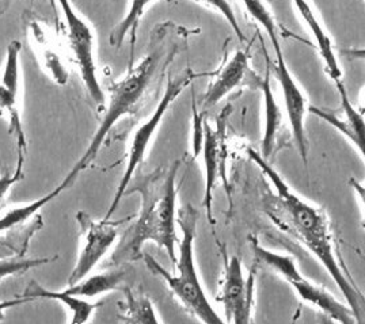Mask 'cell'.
<instances>
[{
    "mask_svg": "<svg viewBox=\"0 0 365 324\" xmlns=\"http://www.w3.org/2000/svg\"><path fill=\"white\" fill-rule=\"evenodd\" d=\"M309 112L311 114L318 115L319 118H322L323 121H326L327 124H330L331 127H336L339 133H342L345 136V139L351 141V144L356 147V150L364 156V142L365 139L360 137L353 127L348 124V121L344 117H338L334 113L326 112L324 109L321 108H314V106H309Z\"/></svg>",
    "mask_w": 365,
    "mask_h": 324,
    "instance_id": "obj_23",
    "label": "cell"
},
{
    "mask_svg": "<svg viewBox=\"0 0 365 324\" xmlns=\"http://www.w3.org/2000/svg\"><path fill=\"white\" fill-rule=\"evenodd\" d=\"M125 271H103L94 276H87L83 280L70 285L64 292L73 296L93 298L114 291H123L127 286Z\"/></svg>",
    "mask_w": 365,
    "mask_h": 324,
    "instance_id": "obj_19",
    "label": "cell"
},
{
    "mask_svg": "<svg viewBox=\"0 0 365 324\" xmlns=\"http://www.w3.org/2000/svg\"><path fill=\"white\" fill-rule=\"evenodd\" d=\"M154 1L156 0H130L127 14L124 15V18L117 23V26L113 28L112 34L109 37V43L113 48H121L128 37H130L132 55H133L141 18L145 13L147 7Z\"/></svg>",
    "mask_w": 365,
    "mask_h": 324,
    "instance_id": "obj_20",
    "label": "cell"
},
{
    "mask_svg": "<svg viewBox=\"0 0 365 324\" xmlns=\"http://www.w3.org/2000/svg\"><path fill=\"white\" fill-rule=\"evenodd\" d=\"M246 151L276 190V196L267 197V211L270 219L318 258L329 276L336 282L359 323H361L359 316H363L364 295L356 288L348 268H345L338 254L337 244L327 214L322 208L309 204L296 194L280 174L272 167L269 160H265L259 152L253 148H247Z\"/></svg>",
    "mask_w": 365,
    "mask_h": 324,
    "instance_id": "obj_1",
    "label": "cell"
},
{
    "mask_svg": "<svg viewBox=\"0 0 365 324\" xmlns=\"http://www.w3.org/2000/svg\"><path fill=\"white\" fill-rule=\"evenodd\" d=\"M267 73H265L264 80L261 82V88L264 93V106H265V129H264L265 132H264L262 148H261L259 155L262 156L265 160H269L276 150L277 136H279V132L282 125V110H281L280 105L274 98V94L272 90L270 63H269L267 55Z\"/></svg>",
    "mask_w": 365,
    "mask_h": 324,
    "instance_id": "obj_18",
    "label": "cell"
},
{
    "mask_svg": "<svg viewBox=\"0 0 365 324\" xmlns=\"http://www.w3.org/2000/svg\"><path fill=\"white\" fill-rule=\"evenodd\" d=\"M204 152V166H205V193L202 205L207 209V217L210 219L211 224H215L213 220V190L216 182L219 181V175L223 174V145H222V136L220 130L217 132L210 127V124L204 122V139H202V148Z\"/></svg>",
    "mask_w": 365,
    "mask_h": 324,
    "instance_id": "obj_14",
    "label": "cell"
},
{
    "mask_svg": "<svg viewBox=\"0 0 365 324\" xmlns=\"http://www.w3.org/2000/svg\"><path fill=\"white\" fill-rule=\"evenodd\" d=\"M246 11L250 14L254 21L261 25L262 28L265 30L270 38V43L273 46L280 43V37H279V30L276 26V21L274 16L272 14V11L269 10L267 4L264 3V0H242Z\"/></svg>",
    "mask_w": 365,
    "mask_h": 324,
    "instance_id": "obj_22",
    "label": "cell"
},
{
    "mask_svg": "<svg viewBox=\"0 0 365 324\" xmlns=\"http://www.w3.org/2000/svg\"><path fill=\"white\" fill-rule=\"evenodd\" d=\"M197 3H202L205 6H210L212 9H215L216 11H219L220 14L225 16V21L230 23L231 28L234 30V33L237 34V37L239 38L240 43H245L246 41V37L242 31V28L239 26L238 19H237V15L235 11L232 10L231 4L228 0H193Z\"/></svg>",
    "mask_w": 365,
    "mask_h": 324,
    "instance_id": "obj_25",
    "label": "cell"
},
{
    "mask_svg": "<svg viewBox=\"0 0 365 324\" xmlns=\"http://www.w3.org/2000/svg\"><path fill=\"white\" fill-rule=\"evenodd\" d=\"M21 52L22 43L18 40L7 45L0 72V117L7 115L9 132L14 135L19 148L25 151L26 140L21 120Z\"/></svg>",
    "mask_w": 365,
    "mask_h": 324,
    "instance_id": "obj_9",
    "label": "cell"
},
{
    "mask_svg": "<svg viewBox=\"0 0 365 324\" xmlns=\"http://www.w3.org/2000/svg\"><path fill=\"white\" fill-rule=\"evenodd\" d=\"M33 300L29 298V297H15L13 300H4V301H0V322L4 320L6 318V310H10V308H14L18 305H24V304H28L31 303Z\"/></svg>",
    "mask_w": 365,
    "mask_h": 324,
    "instance_id": "obj_28",
    "label": "cell"
},
{
    "mask_svg": "<svg viewBox=\"0 0 365 324\" xmlns=\"http://www.w3.org/2000/svg\"><path fill=\"white\" fill-rule=\"evenodd\" d=\"M26 37L31 51L34 52L46 76L51 78L57 85H67L70 72L56 33L43 19L30 16L26 19Z\"/></svg>",
    "mask_w": 365,
    "mask_h": 324,
    "instance_id": "obj_12",
    "label": "cell"
},
{
    "mask_svg": "<svg viewBox=\"0 0 365 324\" xmlns=\"http://www.w3.org/2000/svg\"><path fill=\"white\" fill-rule=\"evenodd\" d=\"M273 49L276 53L274 70L282 91L287 117L292 129V136L295 139L297 151L304 164H307V155H309V141L306 135V114L309 112L307 98L302 91L300 85H297L292 72L288 68L281 43L273 46Z\"/></svg>",
    "mask_w": 365,
    "mask_h": 324,
    "instance_id": "obj_10",
    "label": "cell"
},
{
    "mask_svg": "<svg viewBox=\"0 0 365 324\" xmlns=\"http://www.w3.org/2000/svg\"><path fill=\"white\" fill-rule=\"evenodd\" d=\"M169 25L156 28L151 40V49L136 66H132L127 73L109 87V103L105 105V115L97 127L93 139L86 148L85 154L75 163L70 174L61 184L67 189L75 182L78 175L87 169L98 155L102 144L113 127L125 115L133 114L145 93L148 91L155 76L162 67H168L180 51V43H166Z\"/></svg>",
    "mask_w": 365,
    "mask_h": 324,
    "instance_id": "obj_2",
    "label": "cell"
},
{
    "mask_svg": "<svg viewBox=\"0 0 365 324\" xmlns=\"http://www.w3.org/2000/svg\"><path fill=\"white\" fill-rule=\"evenodd\" d=\"M255 278L252 273L243 276L242 262L238 256H231L225 262V280L220 293V303L225 308V323H252Z\"/></svg>",
    "mask_w": 365,
    "mask_h": 324,
    "instance_id": "obj_11",
    "label": "cell"
},
{
    "mask_svg": "<svg viewBox=\"0 0 365 324\" xmlns=\"http://www.w3.org/2000/svg\"><path fill=\"white\" fill-rule=\"evenodd\" d=\"M250 73L249 55L245 51H237L213 78L202 99V108H212L222 99L243 85Z\"/></svg>",
    "mask_w": 365,
    "mask_h": 324,
    "instance_id": "obj_13",
    "label": "cell"
},
{
    "mask_svg": "<svg viewBox=\"0 0 365 324\" xmlns=\"http://www.w3.org/2000/svg\"><path fill=\"white\" fill-rule=\"evenodd\" d=\"M76 221L82 229V247L68 277V286L83 280L98 266L103 256L109 253L114 241L118 238L120 226L127 220H94L86 211H78Z\"/></svg>",
    "mask_w": 365,
    "mask_h": 324,
    "instance_id": "obj_8",
    "label": "cell"
},
{
    "mask_svg": "<svg viewBox=\"0 0 365 324\" xmlns=\"http://www.w3.org/2000/svg\"><path fill=\"white\" fill-rule=\"evenodd\" d=\"M19 250L15 246L11 240H1L0 241V259H7V258H14L19 255Z\"/></svg>",
    "mask_w": 365,
    "mask_h": 324,
    "instance_id": "obj_29",
    "label": "cell"
},
{
    "mask_svg": "<svg viewBox=\"0 0 365 324\" xmlns=\"http://www.w3.org/2000/svg\"><path fill=\"white\" fill-rule=\"evenodd\" d=\"M177 221L182 231V238L180 240V255L174 263L177 273L171 274L155 259L153 255H143V261L154 276L162 278L168 283L171 293L177 297L183 307L201 323H225V319H222L220 315L212 307L197 271L195 239L198 211L192 205H186L180 211Z\"/></svg>",
    "mask_w": 365,
    "mask_h": 324,
    "instance_id": "obj_4",
    "label": "cell"
},
{
    "mask_svg": "<svg viewBox=\"0 0 365 324\" xmlns=\"http://www.w3.org/2000/svg\"><path fill=\"white\" fill-rule=\"evenodd\" d=\"M296 10L303 19V22L307 25L311 34L314 36L318 51L322 57L323 64L326 67V72L330 76V79L336 83L338 80H342V70L338 63L334 43L331 41L330 36L324 30L322 23L319 22L318 16L315 14V10L312 9L309 0H294Z\"/></svg>",
    "mask_w": 365,
    "mask_h": 324,
    "instance_id": "obj_16",
    "label": "cell"
},
{
    "mask_svg": "<svg viewBox=\"0 0 365 324\" xmlns=\"http://www.w3.org/2000/svg\"><path fill=\"white\" fill-rule=\"evenodd\" d=\"M21 296L29 297L33 301L38 298H46V300H56L60 304L68 308V312L72 316L71 324H86L90 322L94 312L101 307L97 303H90L87 298L83 297L73 296L64 291H49L40 285L38 282L31 280L29 282L28 286L25 288L24 293Z\"/></svg>",
    "mask_w": 365,
    "mask_h": 324,
    "instance_id": "obj_17",
    "label": "cell"
},
{
    "mask_svg": "<svg viewBox=\"0 0 365 324\" xmlns=\"http://www.w3.org/2000/svg\"><path fill=\"white\" fill-rule=\"evenodd\" d=\"M125 303L121 307V319L127 323L153 324L160 323L153 305V301L143 292H135L125 286L123 289Z\"/></svg>",
    "mask_w": 365,
    "mask_h": 324,
    "instance_id": "obj_21",
    "label": "cell"
},
{
    "mask_svg": "<svg viewBox=\"0 0 365 324\" xmlns=\"http://www.w3.org/2000/svg\"><path fill=\"white\" fill-rule=\"evenodd\" d=\"M51 258H37V259H25V258H7V259H0V281L19 276L29 271L30 268H38L49 263Z\"/></svg>",
    "mask_w": 365,
    "mask_h": 324,
    "instance_id": "obj_24",
    "label": "cell"
},
{
    "mask_svg": "<svg viewBox=\"0 0 365 324\" xmlns=\"http://www.w3.org/2000/svg\"><path fill=\"white\" fill-rule=\"evenodd\" d=\"M180 162L163 174H153L136 184L132 192L141 194V209L135 223L129 226L112 255L114 263L138 261L147 241H154L165 249L170 261L175 263L174 246L178 241L175 234L177 174Z\"/></svg>",
    "mask_w": 365,
    "mask_h": 324,
    "instance_id": "obj_3",
    "label": "cell"
},
{
    "mask_svg": "<svg viewBox=\"0 0 365 324\" xmlns=\"http://www.w3.org/2000/svg\"><path fill=\"white\" fill-rule=\"evenodd\" d=\"M66 187L60 184L52 192L43 197L37 198L26 204H19L11 207L9 211L0 214V235L4 232H13V238L22 234V228L43 226V220L38 216V211L52 202Z\"/></svg>",
    "mask_w": 365,
    "mask_h": 324,
    "instance_id": "obj_15",
    "label": "cell"
},
{
    "mask_svg": "<svg viewBox=\"0 0 365 324\" xmlns=\"http://www.w3.org/2000/svg\"><path fill=\"white\" fill-rule=\"evenodd\" d=\"M67 28V41L70 45L73 63L76 64L79 75L83 80L86 91L90 98L103 110L106 105V95L99 83L97 64H96V37L94 31L83 16L75 10L71 0H56Z\"/></svg>",
    "mask_w": 365,
    "mask_h": 324,
    "instance_id": "obj_7",
    "label": "cell"
},
{
    "mask_svg": "<svg viewBox=\"0 0 365 324\" xmlns=\"http://www.w3.org/2000/svg\"><path fill=\"white\" fill-rule=\"evenodd\" d=\"M197 75L192 70H186L182 72L180 76L169 78L168 85L165 88V93L162 95V98L159 100V103L155 108L154 113L150 115V118L143 122L140 127H138L132 136V140L129 144V150H128L127 164L124 174L120 179L118 187L114 193L112 204L109 207V209L106 211L103 219H112L113 214L117 211L121 199L127 194L129 184L132 182V178L135 175V172L140 167L141 163L144 162L147 152L150 150L151 141L154 139L158 129L160 127L163 118L166 113L169 112L170 106L177 100V98L181 95L183 90L193 82V79Z\"/></svg>",
    "mask_w": 365,
    "mask_h": 324,
    "instance_id": "obj_5",
    "label": "cell"
},
{
    "mask_svg": "<svg viewBox=\"0 0 365 324\" xmlns=\"http://www.w3.org/2000/svg\"><path fill=\"white\" fill-rule=\"evenodd\" d=\"M21 177H22L21 163L18 164V167H16L14 172H4V174L0 175V209H1V205H3L4 199L7 197V193L21 179Z\"/></svg>",
    "mask_w": 365,
    "mask_h": 324,
    "instance_id": "obj_26",
    "label": "cell"
},
{
    "mask_svg": "<svg viewBox=\"0 0 365 324\" xmlns=\"http://www.w3.org/2000/svg\"><path fill=\"white\" fill-rule=\"evenodd\" d=\"M204 118L198 114L196 106H193V157H197L202 148V139H204Z\"/></svg>",
    "mask_w": 365,
    "mask_h": 324,
    "instance_id": "obj_27",
    "label": "cell"
},
{
    "mask_svg": "<svg viewBox=\"0 0 365 324\" xmlns=\"http://www.w3.org/2000/svg\"><path fill=\"white\" fill-rule=\"evenodd\" d=\"M253 249L255 259L288 282L295 289L296 295L302 298V301L318 308L338 323H359L356 315L348 305L338 301L336 297L321 285H317L302 276L296 265L295 258L270 251L258 243H254Z\"/></svg>",
    "mask_w": 365,
    "mask_h": 324,
    "instance_id": "obj_6",
    "label": "cell"
}]
</instances>
